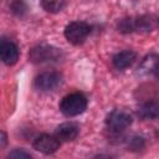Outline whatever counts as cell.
Listing matches in <instances>:
<instances>
[{"label":"cell","mask_w":159,"mask_h":159,"mask_svg":"<svg viewBox=\"0 0 159 159\" xmlns=\"http://www.w3.org/2000/svg\"><path fill=\"white\" fill-rule=\"evenodd\" d=\"M157 27V17L153 15H142L137 17H127L119 21L118 31L129 32H150Z\"/></svg>","instance_id":"cell-1"},{"label":"cell","mask_w":159,"mask_h":159,"mask_svg":"<svg viewBox=\"0 0 159 159\" xmlns=\"http://www.w3.org/2000/svg\"><path fill=\"white\" fill-rule=\"evenodd\" d=\"M87 108V98L80 93L73 92L65 96L60 102V111L66 117H76L83 113Z\"/></svg>","instance_id":"cell-2"},{"label":"cell","mask_w":159,"mask_h":159,"mask_svg":"<svg viewBox=\"0 0 159 159\" xmlns=\"http://www.w3.org/2000/svg\"><path fill=\"white\" fill-rule=\"evenodd\" d=\"M89 32H91V26L84 21H72L65 27L63 31L66 40L75 46L83 43L88 37Z\"/></svg>","instance_id":"cell-3"},{"label":"cell","mask_w":159,"mask_h":159,"mask_svg":"<svg viewBox=\"0 0 159 159\" xmlns=\"http://www.w3.org/2000/svg\"><path fill=\"white\" fill-rule=\"evenodd\" d=\"M61 52L58 48L48 45H39L30 50L29 52V60L34 63H42L47 61H55L60 57Z\"/></svg>","instance_id":"cell-4"},{"label":"cell","mask_w":159,"mask_h":159,"mask_svg":"<svg viewBox=\"0 0 159 159\" xmlns=\"http://www.w3.org/2000/svg\"><path fill=\"white\" fill-rule=\"evenodd\" d=\"M132 120L133 119L129 113H127L124 111L114 109L108 114V117L106 119V124L111 132L118 133V132H122L125 128H128L132 124Z\"/></svg>","instance_id":"cell-5"},{"label":"cell","mask_w":159,"mask_h":159,"mask_svg":"<svg viewBox=\"0 0 159 159\" xmlns=\"http://www.w3.org/2000/svg\"><path fill=\"white\" fill-rule=\"evenodd\" d=\"M62 83V76L55 71L40 73L35 78V87L40 91H53Z\"/></svg>","instance_id":"cell-6"},{"label":"cell","mask_w":159,"mask_h":159,"mask_svg":"<svg viewBox=\"0 0 159 159\" xmlns=\"http://www.w3.org/2000/svg\"><path fill=\"white\" fill-rule=\"evenodd\" d=\"M60 145H61V142L55 135H50V134H40L35 138L32 143L34 149L46 155L53 154L55 152H57Z\"/></svg>","instance_id":"cell-7"},{"label":"cell","mask_w":159,"mask_h":159,"mask_svg":"<svg viewBox=\"0 0 159 159\" xmlns=\"http://www.w3.org/2000/svg\"><path fill=\"white\" fill-rule=\"evenodd\" d=\"M19 47L10 40L1 39L0 40V60L6 66H14L19 61Z\"/></svg>","instance_id":"cell-8"},{"label":"cell","mask_w":159,"mask_h":159,"mask_svg":"<svg viewBox=\"0 0 159 159\" xmlns=\"http://www.w3.org/2000/svg\"><path fill=\"white\" fill-rule=\"evenodd\" d=\"M80 133V127L73 122H66L57 127L55 132V137L60 142H71L77 138Z\"/></svg>","instance_id":"cell-9"},{"label":"cell","mask_w":159,"mask_h":159,"mask_svg":"<svg viewBox=\"0 0 159 159\" xmlns=\"http://www.w3.org/2000/svg\"><path fill=\"white\" fill-rule=\"evenodd\" d=\"M137 58V53L132 50H125V51H120L118 53H116L112 58L113 66L117 70H124L129 66H132V63L135 61Z\"/></svg>","instance_id":"cell-10"},{"label":"cell","mask_w":159,"mask_h":159,"mask_svg":"<svg viewBox=\"0 0 159 159\" xmlns=\"http://www.w3.org/2000/svg\"><path fill=\"white\" fill-rule=\"evenodd\" d=\"M138 116L144 119H155L158 117V103L155 101L144 103L138 111Z\"/></svg>","instance_id":"cell-11"},{"label":"cell","mask_w":159,"mask_h":159,"mask_svg":"<svg viewBox=\"0 0 159 159\" xmlns=\"http://www.w3.org/2000/svg\"><path fill=\"white\" fill-rule=\"evenodd\" d=\"M155 68H157V56L155 55H149L142 61L140 66L138 67V70H139L138 72L143 73V75H148L150 72H154Z\"/></svg>","instance_id":"cell-12"},{"label":"cell","mask_w":159,"mask_h":159,"mask_svg":"<svg viewBox=\"0 0 159 159\" xmlns=\"http://www.w3.org/2000/svg\"><path fill=\"white\" fill-rule=\"evenodd\" d=\"M66 2L65 1H42L41 6L43 7L45 11L51 12V14H57L61 10H63L66 7Z\"/></svg>","instance_id":"cell-13"},{"label":"cell","mask_w":159,"mask_h":159,"mask_svg":"<svg viewBox=\"0 0 159 159\" xmlns=\"http://www.w3.org/2000/svg\"><path fill=\"white\" fill-rule=\"evenodd\" d=\"M6 159H32V157H31L30 153H27L26 150L17 148V149L11 150V152L6 155Z\"/></svg>","instance_id":"cell-14"}]
</instances>
